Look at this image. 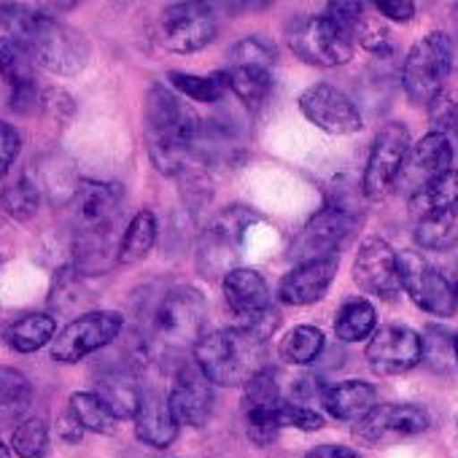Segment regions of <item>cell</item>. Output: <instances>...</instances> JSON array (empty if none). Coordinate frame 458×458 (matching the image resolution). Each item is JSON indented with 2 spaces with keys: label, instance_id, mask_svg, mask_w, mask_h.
<instances>
[{
  "label": "cell",
  "instance_id": "6da1fadb",
  "mask_svg": "<svg viewBox=\"0 0 458 458\" xmlns=\"http://www.w3.org/2000/svg\"><path fill=\"white\" fill-rule=\"evenodd\" d=\"M71 208L73 229V267L81 276H103L119 265L114 229L122 216V189L106 181H81Z\"/></svg>",
  "mask_w": 458,
  "mask_h": 458
},
{
  "label": "cell",
  "instance_id": "7a4b0ae2",
  "mask_svg": "<svg viewBox=\"0 0 458 458\" xmlns=\"http://www.w3.org/2000/svg\"><path fill=\"white\" fill-rule=\"evenodd\" d=\"M202 122L175 92L154 84L143 103V135L151 165L162 175H181L197 157Z\"/></svg>",
  "mask_w": 458,
  "mask_h": 458
},
{
  "label": "cell",
  "instance_id": "3957f363",
  "mask_svg": "<svg viewBox=\"0 0 458 458\" xmlns=\"http://www.w3.org/2000/svg\"><path fill=\"white\" fill-rule=\"evenodd\" d=\"M208 305L205 297L191 286H175L170 289L154 308L148 329L140 335L148 361H165L170 356H181L186 351H194L197 343L205 337Z\"/></svg>",
  "mask_w": 458,
  "mask_h": 458
},
{
  "label": "cell",
  "instance_id": "277c9868",
  "mask_svg": "<svg viewBox=\"0 0 458 458\" xmlns=\"http://www.w3.org/2000/svg\"><path fill=\"white\" fill-rule=\"evenodd\" d=\"M194 361L213 386H243L265 367V343L243 327L205 335L194 348Z\"/></svg>",
  "mask_w": 458,
  "mask_h": 458
},
{
  "label": "cell",
  "instance_id": "5b68a950",
  "mask_svg": "<svg viewBox=\"0 0 458 458\" xmlns=\"http://www.w3.org/2000/svg\"><path fill=\"white\" fill-rule=\"evenodd\" d=\"M28 52L38 68H44L52 76H79L92 57L89 38L76 30L73 25L57 20L55 14L33 12L30 33H28Z\"/></svg>",
  "mask_w": 458,
  "mask_h": 458
},
{
  "label": "cell",
  "instance_id": "8992f818",
  "mask_svg": "<svg viewBox=\"0 0 458 458\" xmlns=\"http://www.w3.org/2000/svg\"><path fill=\"white\" fill-rule=\"evenodd\" d=\"M259 221V213L246 208V205H226L199 235L197 243V270L205 278H218L221 281L233 273L243 254V241L249 229Z\"/></svg>",
  "mask_w": 458,
  "mask_h": 458
},
{
  "label": "cell",
  "instance_id": "52a82bcc",
  "mask_svg": "<svg viewBox=\"0 0 458 458\" xmlns=\"http://www.w3.org/2000/svg\"><path fill=\"white\" fill-rule=\"evenodd\" d=\"M455 68V44L445 33L423 36L407 55L402 68V87L410 103L428 106L445 87Z\"/></svg>",
  "mask_w": 458,
  "mask_h": 458
},
{
  "label": "cell",
  "instance_id": "ba28073f",
  "mask_svg": "<svg viewBox=\"0 0 458 458\" xmlns=\"http://www.w3.org/2000/svg\"><path fill=\"white\" fill-rule=\"evenodd\" d=\"M286 41L289 49L313 68H340L353 60V36L327 14L292 22Z\"/></svg>",
  "mask_w": 458,
  "mask_h": 458
},
{
  "label": "cell",
  "instance_id": "9c48e42d",
  "mask_svg": "<svg viewBox=\"0 0 458 458\" xmlns=\"http://www.w3.org/2000/svg\"><path fill=\"white\" fill-rule=\"evenodd\" d=\"M124 329V318L116 310H89L63 327L49 348L55 361L76 364L103 348H108Z\"/></svg>",
  "mask_w": 458,
  "mask_h": 458
},
{
  "label": "cell",
  "instance_id": "30bf717a",
  "mask_svg": "<svg viewBox=\"0 0 458 458\" xmlns=\"http://www.w3.org/2000/svg\"><path fill=\"white\" fill-rule=\"evenodd\" d=\"M410 146V130L402 122H388L380 127L361 175V189L367 199H386L396 189V178Z\"/></svg>",
  "mask_w": 458,
  "mask_h": 458
},
{
  "label": "cell",
  "instance_id": "8fae6325",
  "mask_svg": "<svg viewBox=\"0 0 458 458\" xmlns=\"http://www.w3.org/2000/svg\"><path fill=\"white\" fill-rule=\"evenodd\" d=\"M216 36V17L208 4H173L159 14L157 41L173 55L205 49Z\"/></svg>",
  "mask_w": 458,
  "mask_h": 458
},
{
  "label": "cell",
  "instance_id": "7c38bea8",
  "mask_svg": "<svg viewBox=\"0 0 458 458\" xmlns=\"http://www.w3.org/2000/svg\"><path fill=\"white\" fill-rule=\"evenodd\" d=\"M428 426V412L415 404H377L369 415L353 423V439L367 447H388L420 437Z\"/></svg>",
  "mask_w": 458,
  "mask_h": 458
},
{
  "label": "cell",
  "instance_id": "4fadbf2b",
  "mask_svg": "<svg viewBox=\"0 0 458 458\" xmlns=\"http://www.w3.org/2000/svg\"><path fill=\"white\" fill-rule=\"evenodd\" d=\"M356 221L359 218H353V216H348L332 205H324L294 235V241L289 243L286 259L294 265H305V262L335 257L340 243L353 233Z\"/></svg>",
  "mask_w": 458,
  "mask_h": 458
},
{
  "label": "cell",
  "instance_id": "5bb4252c",
  "mask_svg": "<svg viewBox=\"0 0 458 458\" xmlns=\"http://www.w3.org/2000/svg\"><path fill=\"white\" fill-rule=\"evenodd\" d=\"M399 276L402 289L410 294V300L428 316L447 318L455 313L458 300L453 294L450 281L428 265V259L418 251H402L399 254Z\"/></svg>",
  "mask_w": 458,
  "mask_h": 458
},
{
  "label": "cell",
  "instance_id": "9a60e30c",
  "mask_svg": "<svg viewBox=\"0 0 458 458\" xmlns=\"http://www.w3.org/2000/svg\"><path fill=\"white\" fill-rule=\"evenodd\" d=\"M453 154H455L453 143H447L442 135H437V132L423 135L415 146H410V151L402 162V170L396 178V191L415 199L437 178H442L447 170H453Z\"/></svg>",
  "mask_w": 458,
  "mask_h": 458
},
{
  "label": "cell",
  "instance_id": "2e32d148",
  "mask_svg": "<svg viewBox=\"0 0 458 458\" xmlns=\"http://www.w3.org/2000/svg\"><path fill=\"white\" fill-rule=\"evenodd\" d=\"M300 111L305 119L329 135H353L361 130V114L356 103L332 84H316L302 92Z\"/></svg>",
  "mask_w": 458,
  "mask_h": 458
},
{
  "label": "cell",
  "instance_id": "e0dca14e",
  "mask_svg": "<svg viewBox=\"0 0 458 458\" xmlns=\"http://www.w3.org/2000/svg\"><path fill=\"white\" fill-rule=\"evenodd\" d=\"M353 281L364 294L394 300L402 289L399 254L380 238H367L353 259Z\"/></svg>",
  "mask_w": 458,
  "mask_h": 458
},
{
  "label": "cell",
  "instance_id": "ac0fdd59",
  "mask_svg": "<svg viewBox=\"0 0 458 458\" xmlns=\"http://www.w3.org/2000/svg\"><path fill=\"white\" fill-rule=\"evenodd\" d=\"M364 356L377 375H402L420 364V335L404 324L380 327L369 337Z\"/></svg>",
  "mask_w": 458,
  "mask_h": 458
},
{
  "label": "cell",
  "instance_id": "d6986e66",
  "mask_svg": "<svg viewBox=\"0 0 458 458\" xmlns=\"http://www.w3.org/2000/svg\"><path fill=\"white\" fill-rule=\"evenodd\" d=\"M173 418L178 426H205L213 412V383L199 369L194 359L183 361L175 372L173 388L167 394Z\"/></svg>",
  "mask_w": 458,
  "mask_h": 458
},
{
  "label": "cell",
  "instance_id": "ffe728a7",
  "mask_svg": "<svg viewBox=\"0 0 458 458\" xmlns=\"http://www.w3.org/2000/svg\"><path fill=\"white\" fill-rule=\"evenodd\" d=\"M335 276H337V257L294 265V270L284 276L278 297L284 305H292V308L316 305L329 292Z\"/></svg>",
  "mask_w": 458,
  "mask_h": 458
},
{
  "label": "cell",
  "instance_id": "44dd1931",
  "mask_svg": "<svg viewBox=\"0 0 458 458\" xmlns=\"http://www.w3.org/2000/svg\"><path fill=\"white\" fill-rule=\"evenodd\" d=\"M95 394L111 407V412L119 420H135L140 407L143 386L138 380V372L122 361V364H103L95 372Z\"/></svg>",
  "mask_w": 458,
  "mask_h": 458
},
{
  "label": "cell",
  "instance_id": "7402d4cb",
  "mask_svg": "<svg viewBox=\"0 0 458 458\" xmlns=\"http://www.w3.org/2000/svg\"><path fill=\"white\" fill-rule=\"evenodd\" d=\"M221 284H224L226 305L233 308V313L241 318L238 324L254 321V318L265 316L267 310H273L270 286H267V281L257 270H251V267H235Z\"/></svg>",
  "mask_w": 458,
  "mask_h": 458
},
{
  "label": "cell",
  "instance_id": "603a6c76",
  "mask_svg": "<svg viewBox=\"0 0 458 458\" xmlns=\"http://www.w3.org/2000/svg\"><path fill=\"white\" fill-rule=\"evenodd\" d=\"M135 437L148 447H170L178 437V420L173 418L170 402L162 391L146 388L140 394V407L135 415Z\"/></svg>",
  "mask_w": 458,
  "mask_h": 458
},
{
  "label": "cell",
  "instance_id": "cb8c5ba5",
  "mask_svg": "<svg viewBox=\"0 0 458 458\" xmlns=\"http://www.w3.org/2000/svg\"><path fill=\"white\" fill-rule=\"evenodd\" d=\"M321 407L335 420L359 423L364 415H369L377 407V391L367 380H345V383L327 388Z\"/></svg>",
  "mask_w": 458,
  "mask_h": 458
},
{
  "label": "cell",
  "instance_id": "d4e9b609",
  "mask_svg": "<svg viewBox=\"0 0 458 458\" xmlns=\"http://www.w3.org/2000/svg\"><path fill=\"white\" fill-rule=\"evenodd\" d=\"M57 337V318L52 313H25L6 327V345L17 353H36Z\"/></svg>",
  "mask_w": 458,
  "mask_h": 458
},
{
  "label": "cell",
  "instance_id": "484cf974",
  "mask_svg": "<svg viewBox=\"0 0 458 458\" xmlns=\"http://www.w3.org/2000/svg\"><path fill=\"white\" fill-rule=\"evenodd\" d=\"M33 404V383L17 369L0 364V428L25 420V412Z\"/></svg>",
  "mask_w": 458,
  "mask_h": 458
},
{
  "label": "cell",
  "instance_id": "4316f807",
  "mask_svg": "<svg viewBox=\"0 0 458 458\" xmlns=\"http://www.w3.org/2000/svg\"><path fill=\"white\" fill-rule=\"evenodd\" d=\"M229 92H233L246 108H259L273 89V68L262 65H226L224 68Z\"/></svg>",
  "mask_w": 458,
  "mask_h": 458
},
{
  "label": "cell",
  "instance_id": "83f0119b",
  "mask_svg": "<svg viewBox=\"0 0 458 458\" xmlns=\"http://www.w3.org/2000/svg\"><path fill=\"white\" fill-rule=\"evenodd\" d=\"M65 410L73 415V420H76L84 431L111 437V434H116V428H119V418L111 412V407H108L95 391H73Z\"/></svg>",
  "mask_w": 458,
  "mask_h": 458
},
{
  "label": "cell",
  "instance_id": "f1b7e54d",
  "mask_svg": "<svg viewBox=\"0 0 458 458\" xmlns=\"http://www.w3.org/2000/svg\"><path fill=\"white\" fill-rule=\"evenodd\" d=\"M157 243V216L151 210H138L130 224L124 226L119 241V265H138L143 262Z\"/></svg>",
  "mask_w": 458,
  "mask_h": 458
},
{
  "label": "cell",
  "instance_id": "f546056e",
  "mask_svg": "<svg viewBox=\"0 0 458 458\" xmlns=\"http://www.w3.org/2000/svg\"><path fill=\"white\" fill-rule=\"evenodd\" d=\"M415 243L426 251H447L458 246V205L418 218Z\"/></svg>",
  "mask_w": 458,
  "mask_h": 458
},
{
  "label": "cell",
  "instance_id": "4dcf8cb0",
  "mask_svg": "<svg viewBox=\"0 0 458 458\" xmlns=\"http://www.w3.org/2000/svg\"><path fill=\"white\" fill-rule=\"evenodd\" d=\"M377 310L369 300H351L340 308L335 318V335L343 343H359L372 337L377 329Z\"/></svg>",
  "mask_w": 458,
  "mask_h": 458
},
{
  "label": "cell",
  "instance_id": "1f68e13d",
  "mask_svg": "<svg viewBox=\"0 0 458 458\" xmlns=\"http://www.w3.org/2000/svg\"><path fill=\"white\" fill-rule=\"evenodd\" d=\"M41 194L44 191H41L36 175L25 173L14 183L4 186V191H0V210L14 221H30L38 213Z\"/></svg>",
  "mask_w": 458,
  "mask_h": 458
},
{
  "label": "cell",
  "instance_id": "d6a6232c",
  "mask_svg": "<svg viewBox=\"0 0 458 458\" xmlns=\"http://www.w3.org/2000/svg\"><path fill=\"white\" fill-rule=\"evenodd\" d=\"M324 345H327V340H324V332L318 327L300 324L284 335L278 353L286 364H310L321 356Z\"/></svg>",
  "mask_w": 458,
  "mask_h": 458
},
{
  "label": "cell",
  "instance_id": "836d02e7",
  "mask_svg": "<svg viewBox=\"0 0 458 458\" xmlns=\"http://www.w3.org/2000/svg\"><path fill=\"white\" fill-rule=\"evenodd\" d=\"M420 361L434 372H453L458 369V353H455V332H447L442 327H428L420 335Z\"/></svg>",
  "mask_w": 458,
  "mask_h": 458
},
{
  "label": "cell",
  "instance_id": "e575fe53",
  "mask_svg": "<svg viewBox=\"0 0 458 458\" xmlns=\"http://www.w3.org/2000/svg\"><path fill=\"white\" fill-rule=\"evenodd\" d=\"M167 79H170V84H173V89L178 95H183L189 100H197V103H218L229 92L224 71L221 73H208V76H194V73L173 71Z\"/></svg>",
  "mask_w": 458,
  "mask_h": 458
},
{
  "label": "cell",
  "instance_id": "d590c367",
  "mask_svg": "<svg viewBox=\"0 0 458 458\" xmlns=\"http://www.w3.org/2000/svg\"><path fill=\"white\" fill-rule=\"evenodd\" d=\"M9 447L17 458H44L49 450V420L44 415H28L14 426Z\"/></svg>",
  "mask_w": 458,
  "mask_h": 458
},
{
  "label": "cell",
  "instance_id": "8d00e7d4",
  "mask_svg": "<svg viewBox=\"0 0 458 458\" xmlns=\"http://www.w3.org/2000/svg\"><path fill=\"white\" fill-rule=\"evenodd\" d=\"M84 276L68 265L63 270H57L55 281H52V292H49V308L57 310V313H71V310H79L84 302H87V292H84Z\"/></svg>",
  "mask_w": 458,
  "mask_h": 458
},
{
  "label": "cell",
  "instance_id": "74e56055",
  "mask_svg": "<svg viewBox=\"0 0 458 458\" xmlns=\"http://www.w3.org/2000/svg\"><path fill=\"white\" fill-rule=\"evenodd\" d=\"M453 205H458V170H447L423 194L410 199V208H418L420 218L431 216V213H439V210H447Z\"/></svg>",
  "mask_w": 458,
  "mask_h": 458
},
{
  "label": "cell",
  "instance_id": "f35d334b",
  "mask_svg": "<svg viewBox=\"0 0 458 458\" xmlns=\"http://www.w3.org/2000/svg\"><path fill=\"white\" fill-rule=\"evenodd\" d=\"M278 49L273 41L265 36H246L233 49L226 52V65H262V68H276Z\"/></svg>",
  "mask_w": 458,
  "mask_h": 458
},
{
  "label": "cell",
  "instance_id": "ab89813d",
  "mask_svg": "<svg viewBox=\"0 0 458 458\" xmlns=\"http://www.w3.org/2000/svg\"><path fill=\"white\" fill-rule=\"evenodd\" d=\"M428 122H431V132L442 135L447 143H453V148L458 146V100L450 92L442 89L428 103Z\"/></svg>",
  "mask_w": 458,
  "mask_h": 458
},
{
  "label": "cell",
  "instance_id": "60d3db41",
  "mask_svg": "<svg viewBox=\"0 0 458 458\" xmlns=\"http://www.w3.org/2000/svg\"><path fill=\"white\" fill-rule=\"evenodd\" d=\"M181 194H183V202L189 205V210H191V216L197 218L205 208H208V202H210V197H213V189H210V175L202 170V167H189V170H183L181 175Z\"/></svg>",
  "mask_w": 458,
  "mask_h": 458
},
{
  "label": "cell",
  "instance_id": "b9f144b4",
  "mask_svg": "<svg viewBox=\"0 0 458 458\" xmlns=\"http://www.w3.org/2000/svg\"><path fill=\"white\" fill-rule=\"evenodd\" d=\"M353 41H359V44H361L369 55H375V57H386V55L394 52V44H391V38H388V30H386L375 17H369V14H364L361 22L356 25Z\"/></svg>",
  "mask_w": 458,
  "mask_h": 458
},
{
  "label": "cell",
  "instance_id": "7bdbcfd3",
  "mask_svg": "<svg viewBox=\"0 0 458 458\" xmlns=\"http://www.w3.org/2000/svg\"><path fill=\"white\" fill-rule=\"evenodd\" d=\"M278 423L281 428H300V431H318L324 426V415L316 412L313 407L297 404L292 399H284L278 407Z\"/></svg>",
  "mask_w": 458,
  "mask_h": 458
},
{
  "label": "cell",
  "instance_id": "ee69618b",
  "mask_svg": "<svg viewBox=\"0 0 458 458\" xmlns=\"http://www.w3.org/2000/svg\"><path fill=\"white\" fill-rule=\"evenodd\" d=\"M22 151V135L14 124L0 119V178H6L12 165L17 162Z\"/></svg>",
  "mask_w": 458,
  "mask_h": 458
},
{
  "label": "cell",
  "instance_id": "f6af8a7d",
  "mask_svg": "<svg viewBox=\"0 0 458 458\" xmlns=\"http://www.w3.org/2000/svg\"><path fill=\"white\" fill-rule=\"evenodd\" d=\"M327 383L318 377V375H305V377H297V383H294V388H292V402H297V404H305V407H310V402L313 399H324V394H327Z\"/></svg>",
  "mask_w": 458,
  "mask_h": 458
},
{
  "label": "cell",
  "instance_id": "bcb514c9",
  "mask_svg": "<svg viewBox=\"0 0 458 458\" xmlns=\"http://www.w3.org/2000/svg\"><path fill=\"white\" fill-rule=\"evenodd\" d=\"M375 9L391 22H410L418 12L412 0H375Z\"/></svg>",
  "mask_w": 458,
  "mask_h": 458
},
{
  "label": "cell",
  "instance_id": "7dc6e473",
  "mask_svg": "<svg viewBox=\"0 0 458 458\" xmlns=\"http://www.w3.org/2000/svg\"><path fill=\"white\" fill-rule=\"evenodd\" d=\"M57 434H60V439L63 442H71V445H76V442H81V437H84V428L73 420V415L65 410L60 418H57Z\"/></svg>",
  "mask_w": 458,
  "mask_h": 458
},
{
  "label": "cell",
  "instance_id": "c3c4849f",
  "mask_svg": "<svg viewBox=\"0 0 458 458\" xmlns=\"http://www.w3.org/2000/svg\"><path fill=\"white\" fill-rule=\"evenodd\" d=\"M305 458H361V453H356L353 447H345V445H318Z\"/></svg>",
  "mask_w": 458,
  "mask_h": 458
},
{
  "label": "cell",
  "instance_id": "681fc988",
  "mask_svg": "<svg viewBox=\"0 0 458 458\" xmlns=\"http://www.w3.org/2000/svg\"><path fill=\"white\" fill-rule=\"evenodd\" d=\"M450 286H453V294H455V300H458V265L453 267V273H450Z\"/></svg>",
  "mask_w": 458,
  "mask_h": 458
},
{
  "label": "cell",
  "instance_id": "f907efd6",
  "mask_svg": "<svg viewBox=\"0 0 458 458\" xmlns=\"http://www.w3.org/2000/svg\"><path fill=\"white\" fill-rule=\"evenodd\" d=\"M0 458H14V453L6 442H0Z\"/></svg>",
  "mask_w": 458,
  "mask_h": 458
},
{
  "label": "cell",
  "instance_id": "816d5d0a",
  "mask_svg": "<svg viewBox=\"0 0 458 458\" xmlns=\"http://www.w3.org/2000/svg\"><path fill=\"white\" fill-rule=\"evenodd\" d=\"M4 337H6V327H4V324H0V340H4Z\"/></svg>",
  "mask_w": 458,
  "mask_h": 458
},
{
  "label": "cell",
  "instance_id": "f5cc1de1",
  "mask_svg": "<svg viewBox=\"0 0 458 458\" xmlns=\"http://www.w3.org/2000/svg\"><path fill=\"white\" fill-rule=\"evenodd\" d=\"M455 68H458V44H455Z\"/></svg>",
  "mask_w": 458,
  "mask_h": 458
},
{
  "label": "cell",
  "instance_id": "db71d44e",
  "mask_svg": "<svg viewBox=\"0 0 458 458\" xmlns=\"http://www.w3.org/2000/svg\"><path fill=\"white\" fill-rule=\"evenodd\" d=\"M453 14H455V20H458V4L453 6Z\"/></svg>",
  "mask_w": 458,
  "mask_h": 458
},
{
  "label": "cell",
  "instance_id": "11a10c76",
  "mask_svg": "<svg viewBox=\"0 0 458 458\" xmlns=\"http://www.w3.org/2000/svg\"><path fill=\"white\" fill-rule=\"evenodd\" d=\"M455 353H458V332H455Z\"/></svg>",
  "mask_w": 458,
  "mask_h": 458
}]
</instances>
